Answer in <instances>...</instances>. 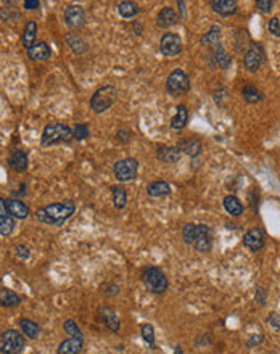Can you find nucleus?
<instances>
[{
    "instance_id": "obj_1",
    "label": "nucleus",
    "mask_w": 280,
    "mask_h": 354,
    "mask_svg": "<svg viewBox=\"0 0 280 354\" xmlns=\"http://www.w3.org/2000/svg\"><path fill=\"white\" fill-rule=\"evenodd\" d=\"M74 211H76V203L68 198L63 203L45 204V206L39 208L34 213V216L37 221L42 222V224L61 227L64 222L73 216Z\"/></svg>"
},
{
    "instance_id": "obj_2",
    "label": "nucleus",
    "mask_w": 280,
    "mask_h": 354,
    "mask_svg": "<svg viewBox=\"0 0 280 354\" xmlns=\"http://www.w3.org/2000/svg\"><path fill=\"white\" fill-rule=\"evenodd\" d=\"M74 138L73 129L66 124H60V123H53L44 127V132L41 137V144L42 147H50V145H57V144H69Z\"/></svg>"
},
{
    "instance_id": "obj_3",
    "label": "nucleus",
    "mask_w": 280,
    "mask_h": 354,
    "mask_svg": "<svg viewBox=\"0 0 280 354\" xmlns=\"http://www.w3.org/2000/svg\"><path fill=\"white\" fill-rule=\"evenodd\" d=\"M118 97V90L115 86H103L93 92V95L90 97V108L95 111V113H105L107 110H110L115 105Z\"/></svg>"
},
{
    "instance_id": "obj_4",
    "label": "nucleus",
    "mask_w": 280,
    "mask_h": 354,
    "mask_svg": "<svg viewBox=\"0 0 280 354\" xmlns=\"http://www.w3.org/2000/svg\"><path fill=\"white\" fill-rule=\"evenodd\" d=\"M142 282L153 295H163L167 290V277L160 267H145L142 271Z\"/></svg>"
},
{
    "instance_id": "obj_5",
    "label": "nucleus",
    "mask_w": 280,
    "mask_h": 354,
    "mask_svg": "<svg viewBox=\"0 0 280 354\" xmlns=\"http://www.w3.org/2000/svg\"><path fill=\"white\" fill-rule=\"evenodd\" d=\"M24 346V337L18 330L10 329L0 335V352L2 354H20Z\"/></svg>"
},
{
    "instance_id": "obj_6",
    "label": "nucleus",
    "mask_w": 280,
    "mask_h": 354,
    "mask_svg": "<svg viewBox=\"0 0 280 354\" xmlns=\"http://www.w3.org/2000/svg\"><path fill=\"white\" fill-rule=\"evenodd\" d=\"M190 86H192L190 78L187 76L182 69H174L169 76H167V81H166V90H167V94L172 97L187 94V92L190 90Z\"/></svg>"
},
{
    "instance_id": "obj_7",
    "label": "nucleus",
    "mask_w": 280,
    "mask_h": 354,
    "mask_svg": "<svg viewBox=\"0 0 280 354\" xmlns=\"http://www.w3.org/2000/svg\"><path fill=\"white\" fill-rule=\"evenodd\" d=\"M137 171H138V161L135 158H124L115 164L113 172L115 177L119 182H130L137 177Z\"/></svg>"
},
{
    "instance_id": "obj_8",
    "label": "nucleus",
    "mask_w": 280,
    "mask_h": 354,
    "mask_svg": "<svg viewBox=\"0 0 280 354\" xmlns=\"http://www.w3.org/2000/svg\"><path fill=\"white\" fill-rule=\"evenodd\" d=\"M264 58H266V53H264V49L261 44H251L250 49L247 50L245 57H243V64L247 71L250 73H256L261 64L264 63Z\"/></svg>"
},
{
    "instance_id": "obj_9",
    "label": "nucleus",
    "mask_w": 280,
    "mask_h": 354,
    "mask_svg": "<svg viewBox=\"0 0 280 354\" xmlns=\"http://www.w3.org/2000/svg\"><path fill=\"white\" fill-rule=\"evenodd\" d=\"M160 50L164 57L174 58L182 52V39L176 32H166L160 41Z\"/></svg>"
},
{
    "instance_id": "obj_10",
    "label": "nucleus",
    "mask_w": 280,
    "mask_h": 354,
    "mask_svg": "<svg viewBox=\"0 0 280 354\" xmlns=\"http://www.w3.org/2000/svg\"><path fill=\"white\" fill-rule=\"evenodd\" d=\"M200 253H208L213 248V230L204 226V224H197V235H195L193 245H192Z\"/></svg>"
},
{
    "instance_id": "obj_11",
    "label": "nucleus",
    "mask_w": 280,
    "mask_h": 354,
    "mask_svg": "<svg viewBox=\"0 0 280 354\" xmlns=\"http://www.w3.org/2000/svg\"><path fill=\"white\" fill-rule=\"evenodd\" d=\"M86 12L79 5H68L64 8V23H66L71 29H79L86 24Z\"/></svg>"
},
{
    "instance_id": "obj_12",
    "label": "nucleus",
    "mask_w": 280,
    "mask_h": 354,
    "mask_svg": "<svg viewBox=\"0 0 280 354\" xmlns=\"http://www.w3.org/2000/svg\"><path fill=\"white\" fill-rule=\"evenodd\" d=\"M264 243H266V237H264V232L255 227V229H250L247 234L243 235V245L250 250L253 251V253H258V251H261L264 248Z\"/></svg>"
},
{
    "instance_id": "obj_13",
    "label": "nucleus",
    "mask_w": 280,
    "mask_h": 354,
    "mask_svg": "<svg viewBox=\"0 0 280 354\" xmlns=\"http://www.w3.org/2000/svg\"><path fill=\"white\" fill-rule=\"evenodd\" d=\"M5 206H7V211L8 214H10L12 218L15 219H26L27 216H29V206L21 201V200H16V198H8L5 200Z\"/></svg>"
},
{
    "instance_id": "obj_14",
    "label": "nucleus",
    "mask_w": 280,
    "mask_h": 354,
    "mask_svg": "<svg viewBox=\"0 0 280 354\" xmlns=\"http://www.w3.org/2000/svg\"><path fill=\"white\" fill-rule=\"evenodd\" d=\"M179 20H181V16L177 15L171 7L161 8L160 13L156 15V24H158V27H161V29H167V27L177 24Z\"/></svg>"
},
{
    "instance_id": "obj_15",
    "label": "nucleus",
    "mask_w": 280,
    "mask_h": 354,
    "mask_svg": "<svg viewBox=\"0 0 280 354\" xmlns=\"http://www.w3.org/2000/svg\"><path fill=\"white\" fill-rule=\"evenodd\" d=\"M84 349V337H69L58 344V354H79Z\"/></svg>"
},
{
    "instance_id": "obj_16",
    "label": "nucleus",
    "mask_w": 280,
    "mask_h": 354,
    "mask_svg": "<svg viewBox=\"0 0 280 354\" xmlns=\"http://www.w3.org/2000/svg\"><path fill=\"white\" fill-rule=\"evenodd\" d=\"M209 5L214 13L224 18H229L237 13V2H233V0H213Z\"/></svg>"
},
{
    "instance_id": "obj_17",
    "label": "nucleus",
    "mask_w": 280,
    "mask_h": 354,
    "mask_svg": "<svg viewBox=\"0 0 280 354\" xmlns=\"http://www.w3.org/2000/svg\"><path fill=\"white\" fill-rule=\"evenodd\" d=\"M209 64L213 68H219V69H229L232 64V58L224 52V49L218 47L214 49L213 53L209 55Z\"/></svg>"
},
{
    "instance_id": "obj_18",
    "label": "nucleus",
    "mask_w": 280,
    "mask_h": 354,
    "mask_svg": "<svg viewBox=\"0 0 280 354\" xmlns=\"http://www.w3.org/2000/svg\"><path fill=\"white\" fill-rule=\"evenodd\" d=\"M8 164L16 172H24L27 169V153L23 150H13L8 156Z\"/></svg>"
},
{
    "instance_id": "obj_19",
    "label": "nucleus",
    "mask_w": 280,
    "mask_h": 354,
    "mask_svg": "<svg viewBox=\"0 0 280 354\" xmlns=\"http://www.w3.org/2000/svg\"><path fill=\"white\" fill-rule=\"evenodd\" d=\"M98 314H100L101 322H103L111 332H119L121 322H119V319H118L116 312H115L113 309H111V307H101V309L98 311Z\"/></svg>"
},
{
    "instance_id": "obj_20",
    "label": "nucleus",
    "mask_w": 280,
    "mask_h": 354,
    "mask_svg": "<svg viewBox=\"0 0 280 354\" xmlns=\"http://www.w3.org/2000/svg\"><path fill=\"white\" fill-rule=\"evenodd\" d=\"M27 55L34 61H47L52 57V50L47 42H37L31 50H27Z\"/></svg>"
},
{
    "instance_id": "obj_21",
    "label": "nucleus",
    "mask_w": 280,
    "mask_h": 354,
    "mask_svg": "<svg viewBox=\"0 0 280 354\" xmlns=\"http://www.w3.org/2000/svg\"><path fill=\"white\" fill-rule=\"evenodd\" d=\"M177 148L182 150V152H185L190 158H197L203 150V145H201V142L198 140V138H184V140L179 142V147H177Z\"/></svg>"
},
{
    "instance_id": "obj_22",
    "label": "nucleus",
    "mask_w": 280,
    "mask_h": 354,
    "mask_svg": "<svg viewBox=\"0 0 280 354\" xmlns=\"http://www.w3.org/2000/svg\"><path fill=\"white\" fill-rule=\"evenodd\" d=\"M36 37H37V23L36 21H27L24 26V31H23V47L26 50H31L34 45H36Z\"/></svg>"
},
{
    "instance_id": "obj_23",
    "label": "nucleus",
    "mask_w": 280,
    "mask_h": 354,
    "mask_svg": "<svg viewBox=\"0 0 280 354\" xmlns=\"http://www.w3.org/2000/svg\"><path fill=\"white\" fill-rule=\"evenodd\" d=\"M147 193H148V197H152V198H161L171 193V185L164 181H156V182L148 184Z\"/></svg>"
},
{
    "instance_id": "obj_24",
    "label": "nucleus",
    "mask_w": 280,
    "mask_h": 354,
    "mask_svg": "<svg viewBox=\"0 0 280 354\" xmlns=\"http://www.w3.org/2000/svg\"><path fill=\"white\" fill-rule=\"evenodd\" d=\"M156 156L163 163H176L181 158V150L177 147H160Z\"/></svg>"
},
{
    "instance_id": "obj_25",
    "label": "nucleus",
    "mask_w": 280,
    "mask_h": 354,
    "mask_svg": "<svg viewBox=\"0 0 280 354\" xmlns=\"http://www.w3.org/2000/svg\"><path fill=\"white\" fill-rule=\"evenodd\" d=\"M187 123H189V110H187L185 105H179L174 118L171 119V127L174 130H182L187 126Z\"/></svg>"
},
{
    "instance_id": "obj_26",
    "label": "nucleus",
    "mask_w": 280,
    "mask_h": 354,
    "mask_svg": "<svg viewBox=\"0 0 280 354\" xmlns=\"http://www.w3.org/2000/svg\"><path fill=\"white\" fill-rule=\"evenodd\" d=\"M241 97L248 103H259V101L264 100V94L261 92L253 84H247V86L241 89Z\"/></svg>"
},
{
    "instance_id": "obj_27",
    "label": "nucleus",
    "mask_w": 280,
    "mask_h": 354,
    "mask_svg": "<svg viewBox=\"0 0 280 354\" xmlns=\"http://www.w3.org/2000/svg\"><path fill=\"white\" fill-rule=\"evenodd\" d=\"M224 208L233 218H238L243 214V204H241V201L237 197H233V195H227L224 198Z\"/></svg>"
},
{
    "instance_id": "obj_28",
    "label": "nucleus",
    "mask_w": 280,
    "mask_h": 354,
    "mask_svg": "<svg viewBox=\"0 0 280 354\" xmlns=\"http://www.w3.org/2000/svg\"><path fill=\"white\" fill-rule=\"evenodd\" d=\"M21 304V296L12 290H0V306L2 307H16Z\"/></svg>"
},
{
    "instance_id": "obj_29",
    "label": "nucleus",
    "mask_w": 280,
    "mask_h": 354,
    "mask_svg": "<svg viewBox=\"0 0 280 354\" xmlns=\"http://www.w3.org/2000/svg\"><path fill=\"white\" fill-rule=\"evenodd\" d=\"M64 41H66V44L71 47L73 52L76 53H84L87 50V44L84 39H81V37L76 34V32H69L66 34V37H64Z\"/></svg>"
},
{
    "instance_id": "obj_30",
    "label": "nucleus",
    "mask_w": 280,
    "mask_h": 354,
    "mask_svg": "<svg viewBox=\"0 0 280 354\" xmlns=\"http://www.w3.org/2000/svg\"><path fill=\"white\" fill-rule=\"evenodd\" d=\"M111 193H113V203L116 209H123L127 204V192L121 185H113L111 187Z\"/></svg>"
},
{
    "instance_id": "obj_31",
    "label": "nucleus",
    "mask_w": 280,
    "mask_h": 354,
    "mask_svg": "<svg viewBox=\"0 0 280 354\" xmlns=\"http://www.w3.org/2000/svg\"><path fill=\"white\" fill-rule=\"evenodd\" d=\"M118 12L119 15L126 18V20H129V18H134L138 15V7L135 2H129V0H124V2H121L118 5Z\"/></svg>"
},
{
    "instance_id": "obj_32",
    "label": "nucleus",
    "mask_w": 280,
    "mask_h": 354,
    "mask_svg": "<svg viewBox=\"0 0 280 354\" xmlns=\"http://www.w3.org/2000/svg\"><path fill=\"white\" fill-rule=\"evenodd\" d=\"M20 327L23 329V333L26 335L27 338H37L41 333V327L37 325L34 321H29V319H21L20 321Z\"/></svg>"
},
{
    "instance_id": "obj_33",
    "label": "nucleus",
    "mask_w": 280,
    "mask_h": 354,
    "mask_svg": "<svg viewBox=\"0 0 280 354\" xmlns=\"http://www.w3.org/2000/svg\"><path fill=\"white\" fill-rule=\"evenodd\" d=\"M219 41H221V26L219 24H213L211 29L201 37L203 45H218Z\"/></svg>"
},
{
    "instance_id": "obj_34",
    "label": "nucleus",
    "mask_w": 280,
    "mask_h": 354,
    "mask_svg": "<svg viewBox=\"0 0 280 354\" xmlns=\"http://www.w3.org/2000/svg\"><path fill=\"white\" fill-rule=\"evenodd\" d=\"M13 230H15V221L10 214L0 216V235L8 237L13 234Z\"/></svg>"
},
{
    "instance_id": "obj_35",
    "label": "nucleus",
    "mask_w": 280,
    "mask_h": 354,
    "mask_svg": "<svg viewBox=\"0 0 280 354\" xmlns=\"http://www.w3.org/2000/svg\"><path fill=\"white\" fill-rule=\"evenodd\" d=\"M140 335H142V338L147 343L148 348H155V329H153V325L142 324V325H140Z\"/></svg>"
},
{
    "instance_id": "obj_36",
    "label": "nucleus",
    "mask_w": 280,
    "mask_h": 354,
    "mask_svg": "<svg viewBox=\"0 0 280 354\" xmlns=\"http://www.w3.org/2000/svg\"><path fill=\"white\" fill-rule=\"evenodd\" d=\"M195 235H197V224H185L182 227V240L185 245H193Z\"/></svg>"
},
{
    "instance_id": "obj_37",
    "label": "nucleus",
    "mask_w": 280,
    "mask_h": 354,
    "mask_svg": "<svg viewBox=\"0 0 280 354\" xmlns=\"http://www.w3.org/2000/svg\"><path fill=\"white\" fill-rule=\"evenodd\" d=\"M89 126L86 124V123H79V124H76V127L73 129V134H74V138H76V140H86V138L89 137Z\"/></svg>"
},
{
    "instance_id": "obj_38",
    "label": "nucleus",
    "mask_w": 280,
    "mask_h": 354,
    "mask_svg": "<svg viewBox=\"0 0 280 354\" xmlns=\"http://www.w3.org/2000/svg\"><path fill=\"white\" fill-rule=\"evenodd\" d=\"M63 329H64V332L69 335V337H82V332L79 330L78 324L74 322V321H71V319H68L66 322L63 324Z\"/></svg>"
},
{
    "instance_id": "obj_39",
    "label": "nucleus",
    "mask_w": 280,
    "mask_h": 354,
    "mask_svg": "<svg viewBox=\"0 0 280 354\" xmlns=\"http://www.w3.org/2000/svg\"><path fill=\"white\" fill-rule=\"evenodd\" d=\"M269 32L272 34V36H275V37H280V20L277 16H274V18H270V21H269Z\"/></svg>"
},
{
    "instance_id": "obj_40",
    "label": "nucleus",
    "mask_w": 280,
    "mask_h": 354,
    "mask_svg": "<svg viewBox=\"0 0 280 354\" xmlns=\"http://www.w3.org/2000/svg\"><path fill=\"white\" fill-rule=\"evenodd\" d=\"M272 5H274L272 0H258L256 2V8L263 13H269L270 10H272Z\"/></svg>"
},
{
    "instance_id": "obj_41",
    "label": "nucleus",
    "mask_w": 280,
    "mask_h": 354,
    "mask_svg": "<svg viewBox=\"0 0 280 354\" xmlns=\"http://www.w3.org/2000/svg\"><path fill=\"white\" fill-rule=\"evenodd\" d=\"M256 303H259L261 306H264L266 304V298H267V290L263 287H256Z\"/></svg>"
},
{
    "instance_id": "obj_42",
    "label": "nucleus",
    "mask_w": 280,
    "mask_h": 354,
    "mask_svg": "<svg viewBox=\"0 0 280 354\" xmlns=\"http://www.w3.org/2000/svg\"><path fill=\"white\" fill-rule=\"evenodd\" d=\"M16 255H18V258H21V259H27L29 258V255H31V251H29V248H27L26 245H18L16 246Z\"/></svg>"
},
{
    "instance_id": "obj_43",
    "label": "nucleus",
    "mask_w": 280,
    "mask_h": 354,
    "mask_svg": "<svg viewBox=\"0 0 280 354\" xmlns=\"http://www.w3.org/2000/svg\"><path fill=\"white\" fill-rule=\"evenodd\" d=\"M267 322L272 325V327L275 329V330H280V315L277 314V312H272L267 317Z\"/></svg>"
},
{
    "instance_id": "obj_44",
    "label": "nucleus",
    "mask_w": 280,
    "mask_h": 354,
    "mask_svg": "<svg viewBox=\"0 0 280 354\" xmlns=\"http://www.w3.org/2000/svg\"><path fill=\"white\" fill-rule=\"evenodd\" d=\"M264 340V335H256V337H251L247 343L248 348H253V346H258V344H261V341Z\"/></svg>"
},
{
    "instance_id": "obj_45",
    "label": "nucleus",
    "mask_w": 280,
    "mask_h": 354,
    "mask_svg": "<svg viewBox=\"0 0 280 354\" xmlns=\"http://www.w3.org/2000/svg\"><path fill=\"white\" fill-rule=\"evenodd\" d=\"M41 7L39 0H24V8L26 10H36V8Z\"/></svg>"
},
{
    "instance_id": "obj_46",
    "label": "nucleus",
    "mask_w": 280,
    "mask_h": 354,
    "mask_svg": "<svg viewBox=\"0 0 280 354\" xmlns=\"http://www.w3.org/2000/svg\"><path fill=\"white\" fill-rule=\"evenodd\" d=\"M107 288H108V290H105V295H107V296H113V295H118V293H119V287H118V285H108Z\"/></svg>"
},
{
    "instance_id": "obj_47",
    "label": "nucleus",
    "mask_w": 280,
    "mask_h": 354,
    "mask_svg": "<svg viewBox=\"0 0 280 354\" xmlns=\"http://www.w3.org/2000/svg\"><path fill=\"white\" fill-rule=\"evenodd\" d=\"M118 138H119V140L121 142H127L129 140V138H130V132H129V130H119V132H118Z\"/></svg>"
},
{
    "instance_id": "obj_48",
    "label": "nucleus",
    "mask_w": 280,
    "mask_h": 354,
    "mask_svg": "<svg viewBox=\"0 0 280 354\" xmlns=\"http://www.w3.org/2000/svg\"><path fill=\"white\" fill-rule=\"evenodd\" d=\"M5 214H8L7 206H5V200L0 197V216H5Z\"/></svg>"
},
{
    "instance_id": "obj_49",
    "label": "nucleus",
    "mask_w": 280,
    "mask_h": 354,
    "mask_svg": "<svg viewBox=\"0 0 280 354\" xmlns=\"http://www.w3.org/2000/svg\"><path fill=\"white\" fill-rule=\"evenodd\" d=\"M174 354H182V348H181V346H177V348H176V352H174Z\"/></svg>"
}]
</instances>
